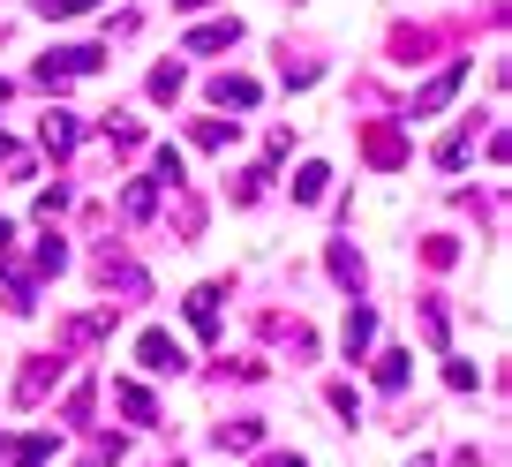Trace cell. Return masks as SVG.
Instances as JSON below:
<instances>
[{"mask_svg": "<svg viewBox=\"0 0 512 467\" xmlns=\"http://www.w3.org/2000/svg\"><path fill=\"white\" fill-rule=\"evenodd\" d=\"M324 181H332L324 166H302V174H294V204H317V196H324Z\"/></svg>", "mask_w": 512, "mask_h": 467, "instance_id": "cell-16", "label": "cell"}, {"mask_svg": "<svg viewBox=\"0 0 512 467\" xmlns=\"http://www.w3.org/2000/svg\"><path fill=\"white\" fill-rule=\"evenodd\" d=\"M61 370H68L61 347H53V355H31V362H23V377H16V407H38L53 385H61Z\"/></svg>", "mask_w": 512, "mask_h": 467, "instance_id": "cell-1", "label": "cell"}, {"mask_svg": "<svg viewBox=\"0 0 512 467\" xmlns=\"http://www.w3.org/2000/svg\"><path fill=\"white\" fill-rule=\"evenodd\" d=\"M362 151H369V166H384V174H392V166H407V136L392 129V121H369V129H362Z\"/></svg>", "mask_w": 512, "mask_h": 467, "instance_id": "cell-3", "label": "cell"}, {"mask_svg": "<svg viewBox=\"0 0 512 467\" xmlns=\"http://www.w3.org/2000/svg\"><path fill=\"white\" fill-rule=\"evenodd\" d=\"M121 211H128V219H151V211H159V181H128Z\"/></svg>", "mask_w": 512, "mask_h": 467, "instance_id": "cell-14", "label": "cell"}, {"mask_svg": "<svg viewBox=\"0 0 512 467\" xmlns=\"http://www.w3.org/2000/svg\"><path fill=\"white\" fill-rule=\"evenodd\" d=\"M241 38V23H204V31H189V53H226Z\"/></svg>", "mask_w": 512, "mask_h": 467, "instance_id": "cell-13", "label": "cell"}, {"mask_svg": "<svg viewBox=\"0 0 512 467\" xmlns=\"http://www.w3.org/2000/svg\"><path fill=\"white\" fill-rule=\"evenodd\" d=\"M264 467H302V460H294V452H272V460H264Z\"/></svg>", "mask_w": 512, "mask_h": 467, "instance_id": "cell-23", "label": "cell"}, {"mask_svg": "<svg viewBox=\"0 0 512 467\" xmlns=\"http://www.w3.org/2000/svg\"><path fill=\"white\" fill-rule=\"evenodd\" d=\"M211 437H219V452H256L264 445V422H219Z\"/></svg>", "mask_w": 512, "mask_h": 467, "instance_id": "cell-9", "label": "cell"}, {"mask_svg": "<svg viewBox=\"0 0 512 467\" xmlns=\"http://www.w3.org/2000/svg\"><path fill=\"white\" fill-rule=\"evenodd\" d=\"M53 445H61V437H53V430H38V437H23V445H8V452H0V467H46V460H53Z\"/></svg>", "mask_w": 512, "mask_h": 467, "instance_id": "cell-6", "label": "cell"}, {"mask_svg": "<svg viewBox=\"0 0 512 467\" xmlns=\"http://www.w3.org/2000/svg\"><path fill=\"white\" fill-rule=\"evenodd\" d=\"M196 144H204V151H226V144H234V129H226V121H196Z\"/></svg>", "mask_w": 512, "mask_h": 467, "instance_id": "cell-19", "label": "cell"}, {"mask_svg": "<svg viewBox=\"0 0 512 467\" xmlns=\"http://www.w3.org/2000/svg\"><path fill=\"white\" fill-rule=\"evenodd\" d=\"M211 98H219V106H256V83L249 76H219V83H211Z\"/></svg>", "mask_w": 512, "mask_h": 467, "instance_id": "cell-15", "label": "cell"}, {"mask_svg": "<svg viewBox=\"0 0 512 467\" xmlns=\"http://www.w3.org/2000/svg\"><path fill=\"white\" fill-rule=\"evenodd\" d=\"M136 362H144V370H159V377L189 370V355H181V339H174V332H144V339H136Z\"/></svg>", "mask_w": 512, "mask_h": 467, "instance_id": "cell-2", "label": "cell"}, {"mask_svg": "<svg viewBox=\"0 0 512 467\" xmlns=\"http://www.w3.org/2000/svg\"><path fill=\"white\" fill-rule=\"evenodd\" d=\"M98 0H38V16H53V23H68V16H91Z\"/></svg>", "mask_w": 512, "mask_h": 467, "instance_id": "cell-20", "label": "cell"}, {"mask_svg": "<svg viewBox=\"0 0 512 467\" xmlns=\"http://www.w3.org/2000/svg\"><path fill=\"white\" fill-rule=\"evenodd\" d=\"M113 407H121L128 422H144V430H151V422H159V400H151L144 385H128V377H121V385H113Z\"/></svg>", "mask_w": 512, "mask_h": 467, "instance_id": "cell-5", "label": "cell"}, {"mask_svg": "<svg viewBox=\"0 0 512 467\" xmlns=\"http://www.w3.org/2000/svg\"><path fill=\"white\" fill-rule=\"evenodd\" d=\"M219 302H226V287H196V294H189V324H196L204 339H219Z\"/></svg>", "mask_w": 512, "mask_h": 467, "instance_id": "cell-7", "label": "cell"}, {"mask_svg": "<svg viewBox=\"0 0 512 467\" xmlns=\"http://www.w3.org/2000/svg\"><path fill=\"white\" fill-rule=\"evenodd\" d=\"M38 272H68V242H61V234H46V242H38Z\"/></svg>", "mask_w": 512, "mask_h": 467, "instance_id": "cell-18", "label": "cell"}, {"mask_svg": "<svg viewBox=\"0 0 512 467\" xmlns=\"http://www.w3.org/2000/svg\"><path fill=\"white\" fill-rule=\"evenodd\" d=\"M407 370H415V355H407V347H384V355H377V385H384V392H400Z\"/></svg>", "mask_w": 512, "mask_h": 467, "instance_id": "cell-10", "label": "cell"}, {"mask_svg": "<svg viewBox=\"0 0 512 467\" xmlns=\"http://www.w3.org/2000/svg\"><path fill=\"white\" fill-rule=\"evenodd\" d=\"M445 385L452 392H475V362H445Z\"/></svg>", "mask_w": 512, "mask_h": 467, "instance_id": "cell-22", "label": "cell"}, {"mask_svg": "<svg viewBox=\"0 0 512 467\" xmlns=\"http://www.w3.org/2000/svg\"><path fill=\"white\" fill-rule=\"evenodd\" d=\"M151 98H181V61H166V68H151Z\"/></svg>", "mask_w": 512, "mask_h": 467, "instance_id": "cell-21", "label": "cell"}, {"mask_svg": "<svg viewBox=\"0 0 512 467\" xmlns=\"http://www.w3.org/2000/svg\"><path fill=\"white\" fill-rule=\"evenodd\" d=\"M452 257H460V242H452V234H430V242H422V264H430V272H445Z\"/></svg>", "mask_w": 512, "mask_h": 467, "instance_id": "cell-17", "label": "cell"}, {"mask_svg": "<svg viewBox=\"0 0 512 467\" xmlns=\"http://www.w3.org/2000/svg\"><path fill=\"white\" fill-rule=\"evenodd\" d=\"M76 113H46V129H38V144H46V151H76Z\"/></svg>", "mask_w": 512, "mask_h": 467, "instance_id": "cell-11", "label": "cell"}, {"mask_svg": "<svg viewBox=\"0 0 512 467\" xmlns=\"http://www.w3.org/2000/svg\"><path fill=\"white\" fill-rule=\"evenodd\" d=\"M460 83H467V61H452V68H445L437 83H422V91H415V113H437V106H445L452 91H460Z\"/></svg>", "mask_w": 512, "mask_h": 467, "instance_id": "cell-8", "label": "cell"}, {"mask_svg": "<svg viewBox=\"0 0 512 467\" xmlns=\"http://www.w3.org/2000/svg\"><path fill=\"white\" fill-rule=\"evenodd\" d=\"M324 264H332L339 287H362V257H354V242H332V249H324Z\"/></svg>", "mask_w": 512, "mask_h": 467, "instance_id": "cell-12", "label": "cell"}, {"mask_svg": "<svg viewBox=\"0 0 512 467\" xmlns=\"http://www.w3.org/2000/svg\"><path fill=\"white\" fill-rule=\"evenodd\" d=\"M369 339H377V309H347V324H339V347H347V362H362L369 355Z\"/></svg>", "mask_w": 512, "mask_h": 467, "instance_id": "cell-4", "label": "cell"}, {"mask_svg": "<svg viewBox=\"0 0 512 467\" xmlns=\"http://www.w3.org/2000/svg\"><path fill=\"white\" fill-rule=\"evenodd\" d=\"M174 8H204V0H174Z\"/></svg>", "mask_w": 512, "mask_h": 467, "instance_id": "cell-24", "label": "cell"}]
</instances>
